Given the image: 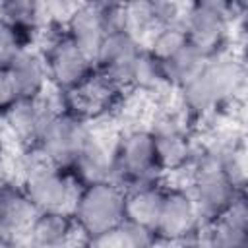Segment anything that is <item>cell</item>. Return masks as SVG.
Returning a JSON list of instances; mask_svg holds the SVG:
<instances>
[{
	"label": "cell",
	"mask_w": 248,
	"mask_h": 248,
	"mask_svg": "<svg viewBox=\"0 0 248 248\" xmlns=\"http://www.w3.org/2000/svg\"><path fill=\"white\" fill-rule=\"evenodd\" d=\"M149 130L161 174L182 172L192 167L200 149L192 138L190 124L180 116V112H165L157 116Z\"/></svg>",
	"instance_id": "52a82bcc"
},
{
	"label": "cell",
	"mask_w": 248,
	"mask_h": 248,
	"mask_svg": "<svg viewBox=\"0 0 248 248\" xmlns=\"http://www.w3.org/2000/svg\"><path fill=\"white\" fill-rule=\"evenodd\" d=\"M91 134L93 128L89 122L74 116L64 108H58L48 116L37 145L54 167L68 170Z\"/></svg>",
	"instance_id": "ba28073f"
},
{
	"label": "cell",
	"mask_w": 248,
	"mask_h": 248,
	"mask_svg": "<svg viewBox=\"0 0 248 248\" xmlns=\"http://www.w3.org/2000/svg\"><path fill=\"white\" fill-rule=\"evenodd\" d=\"M29 46L31 43L19 31L0 19V70L10 68V64Z\"/></svg>",
	"instance_id": "d4e9b609"
},
{
	"label": "cell",
	"mask_w": 248,
	"mask_h": 248,
	"mask_svg": "<svg viewBox=\"0 0 248 248\" xmlns=\"http://www.w3.org/2000/svg\"><path fill=\"white\" fill-rule=\"evenodd\" d=\"M205 248H248V207L246 196L234 200V203L217 219L203 227Z\"/></svg>",
	"instance_id": "e0dca14e"
},
{
	"label": "cell",
	"mask_w": 248,
	"mask_h": 248,
	"mask_svg": "<svg viewBox=\"0 0 248 248\" xmlns=\"http://www.w3.org/2000/svg\"><path fill=\"white\" fill-rule=\"evenodd\" d=\"M8 72L16 83L19 99H39L50 87L43 54L41 50H35L33 46L25 48L10 64Z\"/></svg>",
	"instance_id": "d6986e66"
},
{
	"label": "cell",
	"mask_w": 248,
	"mask_h": 248,
	"mask_svg": "<svg viewBox=\"0 0 248 248\" xmlns=\"http://www.w3.org/2000/svg\"><path fill=\"white\" fill-rule=\"evenodd\" d=\"M0 248H17L14 242H10V240H4V238H0Z\"/></svg>",
	"instance_id": "4316f807"
},
{
	"label": "cell",
	"mask_w": 248,
	"mask_h": 248,
	"mask_svg": "<svg viewBox=\"0 0 248 248\" xmlns=\"http://www.w3.org/2000/svg\"><path fill=\"white\" fill-rule=\"evenodd\" d=\"M19 101V95H17V89H16V83L6 70H0V118Z\"/></svg>",
	"instance_id": "484cf974"
},
{
	"label": "cell",
	"mask_w": 248,
	"mask_h": 248,
	"mask_svg": "<svg viewBox=\"0 0 248 248\" xmlns=\"http://www.w3.org/2000/svg\"><path fill=\"white\" fill-rule=\"evenodd\" d=\"M19 184L37 211L56 213H72L81 188L70 170L58 169L50 163L19 178Z\"/></svg>",
	"instance_id": "9c48e42d"
},
{
	"label": "cell",
	"mask_w": 248,
	"mask_h": 248,
	"mask_svg": "<svg viewBox=\"0 0 248 248\" xmlns=\"http://www.w3.org/2000/svg\"><path fill=\"white\" fill-rule=\"evenodd\" d=\"M143 50V43L128 29H112L101 41L95 52V70L120 89L128 91L130 70Z\"/></svg>",
	"instance_id": "7c38bea8"
},
{
	"label": "cell",
	"mask_w": 248,
	"mask_h": 248,
	"mask_svg": "<svg viewBox=\"0 0 248 248\" xmlns=\"http://www.w3.org/2000/svg\"><path fill=\"white\" fill-rule=\"evenodd\" d=\"M37 215L19 182L0 178V238L21 248L23 236Z\"/></svg>",
	"instance_id": "4fadbf2b"
},
{
	"label": "cell",
	"mask_w": 248,
	"mask_h": 248,
	"mask_svg": "<svg viewBox=\"0 0 248 248\" xmlns=\"http://www.w3.org/2000/svg\"><path fill=\"white\" fill-rule=\"evenodd\" d=\"M72 217L83 240L120 227L124 223V188L112 180L81 186Z\"/></svg>",
	"instance_id": "3957f363"
},
{
	"label": "cell",
	"mask_w": 248,
	"mask_h": 248,
	"mask_svg": "<svg viewBox=\"0 0 248 248\" xmlns=\"http://www.w3.org/2000/svg\"><path fill=\"white\" fill-rule=\"evenodd\" d=\"M203 231V221L184 186H167L161 213L155 225L159 244H188Z\"/></svg>",
	"instance_id": "30bf717a"
},
{
	"label": "cell",
	"mask_w": 248,
	"mask_h": 248,
	"mask_svg": "<svg viewBox=\"0 0 248 248\" xmlns=\"http://www.w3.org/2000/svg\"><path fill=\"white\" fill-rule=\"evenodd\" d=\"M163 180L149 126H134L112 140V182L122 188Z\"/></svg>",
	"instance_id": "5b68a950"
},
{
	"label": "cell",
	"mask_w": 248,
	"mask_h": 248,
	"mask_svg": "<svg viewBox=\"0 0 248 248\" xmlns=\"http://www.w3.org/2000/svg\"><path fill=\"white\" fill-rule=\"evenodd\" d=\"M207 60L209 58H205L196 46L186 43L176 54H172L169 60L161 62V68H163V74H165L169 87L178 89L180 85L190 81L194 76H198L203 70Z\"/></svg>",
	"instance_id": "44dd1931"
},
{
	"label": "cell",
	"mask_w": 248,
	"mask_h": 248,
	"mask_svg": "<svg viewBox=\"0 0 248 248\" xmlns=\"http://www.w3.org/2000/svg\"><path fill=\"white\" fill-rule=\"evenodd\" d=\"M246 85V68L232 50H225L209 58L203 70L190 81L176 89L178 93V112L192 124L203 120L232 103Z\"/></svg>",
	"instance_id": "6da1fadb"
},
{
	"label": "cell",
	"mask_w": 248,
	"mask_h": 248,
	"mask_svg": "<svg viewBox=\"0 0 248 248\" xmlns=\"http://www.w3.org/2000/svg\"><path fill=\"white\" fill-rule=\"evenodd\" d=\"M188 43L186 33L182 29V23H172V25H163L153 29L145 39L143 46L145 50L157 58L159 62L169 60L172 54H176L184 45Z\"/></svg>",
	"instance_id": "cb8c5ba5"
},
{
	"label": "cell",
	"mask_w": 248,
	"mask_h": 248,
	"mask_svg": "<svg viewBox=\"0 0 248 248\" xmlns=\"http://www.w3.org/2000/svg\"><path fill=\"white\" fill-rule=\"evenodd\" d=\"M0 19L19 31L31 45L41 29L50 23L45 16V6L31 0H8L0 2Z\"/></svg>",
	"instance_id": "ffe728a7"
},
{
	"label": "cell",
	"mask_w": 248,
	"mask_h": 248,
	"mask_svg": "<svg viewBox=\"0 0 248 248\" xmlns=\"http://www.w3.org/2000/svg\"><path fill=\"white\" fill-rule=\"evenodd\" d=\"M184 188L194 200L203 227L223 215L234 203V200L244 194V188H240L227 174L211 149L198 153L196 161L188 169V184Z\"/></svg>",
	"instance_id": "7a4b0ae2"
},
{
	"label": "cell",
	"mask_w": 248,
	"mask_h": 248,
	"mask_svg": "<svg viewBox=\"0 0 248 248\" xmlns=\"http://www.w3.org/2000/svg\"><path fill=\"white\" fill-rule=\"evenodd\" d=\"M163 89H170L161 62L157 58H153L145 46L143 50L138 54L132 70H130V78H128V91H140V93H161Z\"/></svg>",
	"instance_id": "603a6c76"
},
{
	"label": "cell",
	"mask_w": 248,
	"mask_h": 248,
	"mask_svg": "<svg viewBox=\"0 0 248 248\" xmlns=\"http://www.w3.org/2000/svg\"><path fill=\"white\" fill-rule=\"evenodd\" d=\"M62 31L95 62V52L108 33L105 19V2L74 4L66 19L62 21Z\"/></svg>",
	"instance_id": "5bb4252c"
},
{
	"label": "cell",
	"mask_w": 248,
	"mask_h": 248,
	"mask_svg": "<svg viewBox=\"0 0 248 248\" xmlns=\"http://www.w3.org/2000/svg\"><path fill=\"white\" fill-rule=\"evenodd\" d=\"M79 236L72 213L37 211L33 217L21 248H72Z\"/></svg>",
	"instance_id": "9a60e30c"
},
{
	"label": "cell",
	"mask_w": 248,
	"mask_h": 248,
	"mask_svg": "<svg viewBox=\"0 0 248 248\" xmlns=\"http://www.w3.org/2000/svg\"><path fill=\"white\" fill-rule=\"evenodd\" d=\"M85 248H157V238L151 231L140 229L130 223H122L120 227L95 236L91 240H83Z\"/></svg>",
	"instance_id": "7402d4cb"
},
{
	"label": "cell",
	"mask_w": 248,
	"mask_h": 248,
	"mask_svg": "<svg viewBox=\"0 0 248 248\" xmlns=\"http://www.w3.org/2000/svg\"><path fill=\"white\" fill-rule=\"evenodd\" d=\"M234 17L232 4L200 0L184 6L182 29L192 46H196L205 58H213L229 50Z\"/></svg>",
	"instance_id": "277c9868"
},
{
	"label": "cell",
	"mask_w": 248,
	"mask_h": 248,
	"mask_svg": "<svg viewBox=\"0 0 248 248\" xmlns=\"http://www.w3.org/2000/svg\"><path fill=\"white\" fill-rule=\"evenodd\" d=\"M58 95L64 110L91 124L107 116L112 108L118 107L124 95V89H120L118 85H114L110 79H107L95 70L83 83H79L72 91L58 93Z\"/></svg>",
	"instance_id": "8fae6325"
},
{
	"label": "cell",
	"mask_w": 248,
	"mask_h": 248,
	"mask_svg": "<svg viewBox=\"0 0 248 248\" xmlns=\"http://www.w3.org/2000/svg\"><path fill=\"white\" fill-rule=\"evenodd\" d=\"M68 170L79 186L112 180V141L107 143L93 130L91 138Z\"/></svg>",
	"instance_id": "ac0fdd59"
},
{
	"label": "cell",
	"mask_w": 248,
	"mask_h": 248,
	"mask_svg": "<svg viewBox=\"0 0 248 248\" xmlns=\"http://www.w3.org/2000/svg\"><path fill=\"white\" fill-rule=\"evenodd\" d=\"M41 54L46 66L50 89L58 93L72 91L95 72L93 58L66 37L62 25L46 37Z\"/></svg>",
	"instance_id": "8992f818"
},
{
	"label": "cell",
	"mask_w": 248,
	"mask_h": 248,
	"mask_svg": "<svg viewBox=\"0 0 248 248\" xmlns=\"http://www.w3.org/2000/svg\"><path fill=\"white\" fill-rule=\"evenodd\" d=\"M167 184L163 180L141 182L124 188V223L155 231Z\"/></svg>",
	"instance_id": "2e32d148"
}]
</instances>
